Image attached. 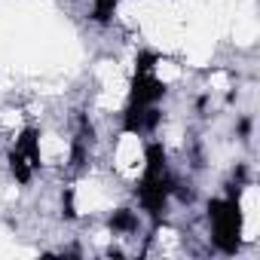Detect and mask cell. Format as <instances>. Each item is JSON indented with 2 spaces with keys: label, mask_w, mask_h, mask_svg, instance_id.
<instances>
[{
  "label": "cell",
  "mask_w": 260,
  "mask_h": 260,
  "mask_svg": "<svg viewBox=\"0 0 260 260\" xmlns=\"http://www.w3.org/2000/svg\"><path fill=\"white\" fill-rule=\"evenodd\" d=\"M141 223H144V214L138 208H128V205H119L107 214V230L113 239H132L141 233Z\"/></svg>",
  "instance_id": "3"
},
{
  "label": "cell",
  "mask_w": 260,
  "mask_h": 260,
  "mask_svg": "<svg viewBox=\"0 0 260 260\" xmlns=\"http://www.w3.org/2000/svg\"><path fill=\"white\" fill-rule=\"evenodd\" d=\"M223 196L208 199L205 208V223H208V242L214 254L236 257L242 248V233H245V211H242V193L248 184L242 181H226Z\"/></svg>",
  "instance_id": "1"
},
{
  "label": "cell",
  "mask_w": 260,
  "mask_h": 260,
  "mask_svg": "<svg viewBox=\"0 0 260 260\" xmlns=\"http://www.w3.org/2000/svg\"><path fill=\"white\" fill-rule=\"evenodd\" d=\"M7 166H10L13 181L22 187H28L40 175V169H43V135H40L37 125L19 128L13 147L7 150Z\"/></svg>",
  "instance_id": "2"
}]
</instances>
